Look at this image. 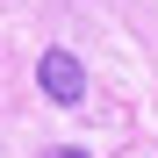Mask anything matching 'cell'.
<instances>
[{
  "label": "cell",
  "mask_w": 158,
  "mask_h": 158,
  "mask_svg": "<svg viewBox=\"0 0 158 158\" xmlns=\"http://www.w3.org/2000/svg\"><path fill=\"white\" fill-rule=\"evenodd\" d=\"M43 158H86V151H72V144H58V151H43Z\"/></svg>",
  "instance_id": "2"
},
{
  "label": "cell",
  "mask_w": 158,
  "mask_h": 158,
  "mask_svg": "<svg viewBox=\"0 0 158 158\" xmlns=\"http://www.w3.org/2000/svg\"><path fill=\"white\" fill-rule=\"evenodd\" d=\"M36 86H43V101H58V108H79V101H86V65H79L72 50H43L36 58Z\"/></svg>",
  "instance_id": "1"
}]
</instances>
